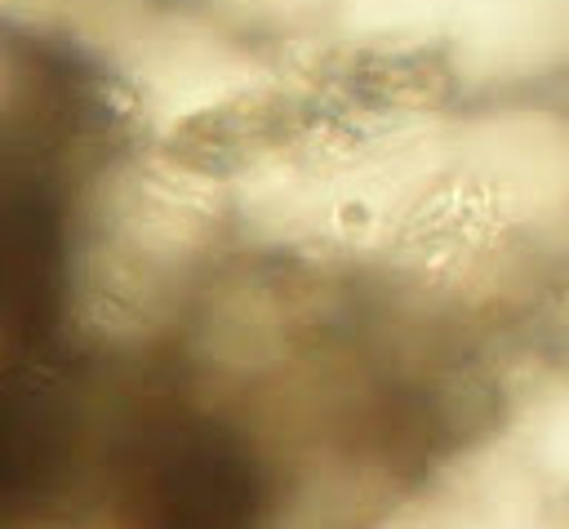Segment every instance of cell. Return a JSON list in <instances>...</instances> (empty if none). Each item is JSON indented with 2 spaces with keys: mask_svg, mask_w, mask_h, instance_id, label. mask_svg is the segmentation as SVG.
Masks as SVG:
<instances>
[]
</instances>
